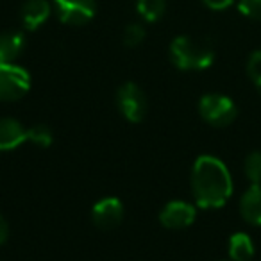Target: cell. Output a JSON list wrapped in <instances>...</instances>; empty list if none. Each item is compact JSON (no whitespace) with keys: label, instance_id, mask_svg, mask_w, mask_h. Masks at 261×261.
Here are the masks:
<instances>
[{"label":"cell","instance_id":"d6986e66","mask_svg":"<svg viewBox=\"0 0 261 261\" xmlns=\"http://www.w3.org/2000/svg\"><path fill=\"white\" fill-rule=\"evenodd\" d=\"M238 9L247 18L261 20V0H238Z\"/></svg>","mask_w":261,"mask_h":261},{"label":"cell","instance_id":"7c38bea8","mask_svg":"<svg viewBox=\"0 0 261 261\" xmlns=\"http://www.w3.org/2000/svg\"><path fill=\"white\" fill-rule=\"evenodd\" d=\"M25 47V38L18 31L0 33V65L15 63Z\"/></svg>","mask_w":261,"mask_h":261},{"label":"cell","instance_id":"8992f818","mask_svg":"<svg viewBox=\"0 0 261 261\" xmlns=\"http://www.w3.org/2000/svg\"><path fill=\"white\" fill-rule=\"evenodd\" d=\"M54 4L59 20L68 25H84L97 13L95 0H54Z\"/></svg>","mask_w":261,"mask_h":261},{"label":"cell","instance_id":"30bf717a","mask_svg":"<svg viewBox=\"0 0 261 261\" xmlns=\"http://www.w3.org/2000/svg\"><path fill=\"white\" fill-rule=\"evenodd\" d=\"M27 140V129L13 118L0 120V152H9L22 145Z\"/></svg>","mask_w":261,"mask_h":261},{"label":"cell","instance_id":"6da1fadb","mask_svg":"<svg viewBox=\"0 0 261 261\" xmlns=\"http://www.w3.org/2000/svg\"><path fill=\"white\" fill-rule=\"evenodd\" d=\"M192 192L199 207H222L232 193L227 167L215 156H200L192 170Z\"/></svg>","mask_w":261,"mask_h":261},{"label":"cell","instance_id":"9a60e30c","mask_svg":"<svg viewBox=\"0 0 261 261\" xmlns=\"http://www.w3.org/2000/svg\"><path fill=\"white\" fill-rule=\"evenodd\" d=\"M27 140L33 142L34 145L41 147V149H47V147H50L52 142H54V136H52V130L48 129L47 125L36 123V125L27 129Z\"/></svg>","mask_w":261,"mask_h":261},{"label":"cell","instance_id":"52a82bcc","mask_svg":"<svg viewBox=\"0 0 261 261\" xmlns=\"http://www.w3.org/2000/svg\"><path fill=\"white\" fill-rule=\"evenodd\" d=\"M91 220L98 229H115L122 224L123 220V206L118 199L108 197V199L98 200L91 210Z\"/></svg>","mask_w":261,"mask_h":261},{"label":"cell","instance_id":"3957f363","mask_svg":"<svg viewBox=\"0 0 261 261\" xmlns=\"http://www.w3.org/2000/svg\"><path fill=\"white\" fill-rule=\"evenodd\" d=\"M199 113L206 123L213 127H227L229 123L234 122L236 115V106L225 95L210 93L204 95L199 102Z\"/></svg>","mask_w":261,"mask_h":261},{"label":"cell","instance_id":"7a4b0ae2","mask_svg":"<svg viewBox=\"0 0 261 261\" xmlns=\"http://www.w3.org/2000/svg\"><path fill=\"white\" fill-rule=\"evenodd\" d=\"M170 58L179 70H204L215 61V50L207 41L179 36L170 45Z\"/></svg>","mask_w":261,"mask_h":261},{"label":"cell","instance_id":"9c48e42d","mask_svg":"<svg viewBox=\"0 0 261 261\" xmlns=\"http://www.w3.org/2000/svg\"><path fill=\"white\" fill-rule=\"evenodd\" d=\"M50 4L47 0H27L20 9V18L27 31H36L50 16Z\"/></svg>","mask_w":261,"mask_h":261},{"label":"cell","instance_id":"ac0fdd59","mask_svg":"<svg viewBox=\"0 0 261 261\" xmlns=\"http://www.w3.org/2000/svg\"><path fill=\"white\" fill-rule=\"evenodd\" d=\"M247 73H249L254 86L257 88V91L261 93V50L250 54L249 61H247Z\"/></svg>","mask_w":261,"mask_h":261},{"label":"cell","instance_id":"5bb4252c","mask_svg":"<svg viewBox=\"0 0 261 261\" xmlns=\"http://www.w3.org/2000/svg\"><path fill=\"white\" fill-rule=\"evenodd\" d=\"M165 0H138L136 2V9H138L140 16L147 22H158L165 13Z\"/></svg>","mask_w":261,"mask_h":261},{"label":"cell","instance_id":"ba28073f","mask_svg":"<svg viewBox=\"0 0 261 261\" xmlns=\"http://www.w3.org/2000/svg\"><path fill=\"white\" fill-rule=\"evenodd\" d=\"M195 207L185 200H172L160 213V220L167 229H185L195 220Z\"/></svg>","mask_w":261,"mask_h":261},{"label":"cell","instance_id":"ffe728a7","mask_svg":"<svg viewBox=\"0 0 261 261\" xmlns=\"http://www.w3.org/2000/svg\"><path fill=\"white\" fill-rule=\"evenodd\" d=\"M202 2L210 9H213V11H224V9H227L234 0H202Z\"/></svg>","mask_w":261,"mask_h":261},{"label":"cell","instance_id":"5b68a950","mask_svg":"<svg viewBox=\"0 0 261 261\" xmlns=\"http://www.w3.org/2000/svg\"><path fill=\"white\" fill-rule=\"evenodd\" d=\"M116 104L125 120L133 123H138L145 118L147 113V98L142 88L135 83H125L120 86L116 93Z\"/></svg>","mask_w":261,"mask_h":261},{"label":"cell","instance_id":"8fae6325","mask_svg":"<svg viewBox=\"0 0 261 261\" xmlns=\"http://www.w3.org/2000/svg\"><path fill=\"white\" fill-rule=\"evenodd\" d=\"M240 213L243 220L261 225V185H252L240 199Z\"/></svg>","mask_w":261,"mask_h":261},{"label":"cell","instance_id":"44dd1931","mask_svg":"<svg viewBox=\"0 0 261 261\" xmlns=\"http://www.w3.org/2000/svg\"><path fill=\"white\" fill-rule=\"evenodd\" d=\"M8 234H9V225H8V222H6V218L0 215V245L8 240Z\"/></svg>","mask_w":261,"mask_h":261},{"label":"cell","instance_id":"2e32d148","mask_svg":"<svg viewBox=\"0 0 261 261\" xmlns=\"http://www.w3.org/2000/svg\"><path fill=\"white\" fill-rule=\"evenodd\" d=\"M243 172L252 185H261V152H250L245 158Z\"/></svg>","mask_w":261,"mask_h":261},{"label":"cell","instance_id":"e0dca14e","mask_svg":"<svg viewBox=\"0 0 261 261\" xmlns=\"http://www.w3.org/2000/svg\"><path fill=\"white\" fill-rule=\"evenodd\" d=\"M143 40H145V29L140 23H130L129 27H125V31H123V45L125 47L135 48L142 45Z\"/></svg>","mask_w":261,"mask_h":261},{"label":"cell","instance_id":"4fadbf2b","mask_svg":"<svg viewBox=\"0 0 261 261\" xmlns=\"http://www.w3.org/2000/svg\"><path fill=\"white\" fill-rule=\"evenodd\" d=\"M254 256V243L245 232H234L229 238V257L231 261H250Z\"/></svg>","mask_w":261,"mask_h":261},{"label":"cell","instance_id":"277c9868","mask_svg":"<svg viewBox=\"0 0 261 261\" xmlns=\"http://www.w3.org/2000/svg\"><path fill=\"white\" fill-rule=\"evenodd\" d=\"M31 90V75L15 63L0 65V102H15Z\"/></svg>","mask_w":261,"mask_h":261}]
</instances>
